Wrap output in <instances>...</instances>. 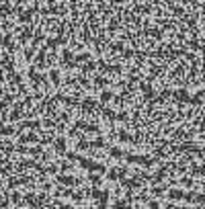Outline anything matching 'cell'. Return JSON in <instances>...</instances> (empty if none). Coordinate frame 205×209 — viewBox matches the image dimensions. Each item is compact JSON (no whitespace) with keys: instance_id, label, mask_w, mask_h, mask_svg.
Returning <instances> with one entry per match:
<instances>
[{"instance_id":"5b68a950","label":"cell","mask_w":205,"mask_h":209,"mask_svg":"<svg viewBox=\"0 0 205 209\" xmlns=\"http://www.w3.org/2000/svg\"><path fill=\"white\" fill-rule=\"evenodd\" d=\"M148 207H150V209H158V207H160V205H158L156 201H150V203H148Z\"/></svg>"},{"instance_id":"ba28073f","label":"cell","mask_w":205,"mask_h":209,"mask_svg":"<svg viewBox=\"0 0 205 209\" xmlns=\"http://www.w3.org/2000/svg\"><path fill=\"white\" fill-rule=\"evenodd\" d=\"M72 58V54H70V51H66V49H64V59H70Z\"/></svg>"},{"instance_id":"6da1fadb","label":"cell","mask_w":205,"mask_h":209,"mask_svg":"<svg viewBox=\"0 0 205 209\" xmlns=\"http://www.w3.org/2000/svg\"><path fill=\"white\" fill-rule=\"evenodd\" d=\"M183 197H185V193H183V191H176V189L170 191V199H183Z\"/></svg>"},{"instance_id":"8992f818","label":"cell","mask_w":205,"mask_h":209,"mask_svg":"<svg viewBox=\"0 0 205 209\" xmlns=\"http://www.w3.org/2000/svg\"><path fill=\"white\" fill-rule=\"evenodd\" d=\"M111 156H121V150H117V148H111Z\"/></svg>"},{"instance_id":"52a82bcc","label":"cell","mask_w":205,"mask_h":209,"mask_svg":"<svg viewBox=\"0 0 205 209\" xmlns=\"http://www.w3.org/2000/svg\"><path fill=\"white\" fill-rule=\"evenodd\" d=\"M109 178L115 180V178H117V172H115V170H109Z\"/></svg>"},{"instance_id":"277c9868","label":"cell","mask_w":205,"mask_h":209,"mask_svg":"<svg viewBox=\"0 0 205 209\" xmlns=\"http://www.w3.org/2000/svg\"><path fill=\"white\" fill-rule=\"evenodd\" d=\"M101 98H102L105 102H107V101H111V93H102V94H101Z\"/></svg>"},{"instance_id":"7a4b0ae2","label":"cell","mask_w":205,"mask_h":209,"mask_svg":"<svg viewBox=\"0 0 205 209\" xmlns=\"http://www.w3.org/2000/svg\"><path fill=\"white\" fill-rule=\"evenodd\" d=\"M60 183H64V185H74V178L72 176H60Z\"/></svg>"},{"instance_id":"3957f363","label":"cell","mask_w":205,"mask_h":209,"mask_svg":"<svg viewBox=\"0 0 205 209\" xmlns=\"http://www.w3.org/2000/svg\"><path fill=\"white\" fill-rule=\"evenodd\" d=\"M88 178H90V183H93V185H101V178H98L97 174H90Z\"/></svg>"},{"instance_id":"30bf717a","label":"cell","mask_w":205,"mask_h":209,"mask_svg":"<svg viewBox=\"0 0 205 209\" xmlns=\"http://www.w3.org/2000/svg\"><path fill=\"white\" fill-rule=\"evenodd\" d=\"M195 209H201V207H195Z\"/></svg>"},{"instance_id":"9c48e42d","label":"cell","mask_w":205,"mask_h":209,"mask_svg":"<svg viewBox=\"0 0 205 209\" xmlns=\"http://www.w3.org/2000/svg\"><path fill=\"white\" fill-rule=\"evenodd\" d=\"M137 209H144V207H137Z\"/></svg>"}]
</instances>
